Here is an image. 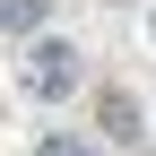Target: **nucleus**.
Returning <instances> with one entry per match:
<instances>
[{"mask_svg":"<svg viewBox=\"0 0 156 156\" xmlns=\"http://www.w3.org/2000/svg\"><path fill=\"white\" fill-rule=\"evenodd\" d=\"M26 87L35 95H69L78 87V44H35L26 52Z\"/></svg>","mask_w":156,"mask_h":156,"instance_id":"1","label":"nucleus"},{"mask_svg":"<svg viewBox=\"0 0 156 156\" xmlns=\"http://www.w3.org/2000/svg\"><path fill=\"white\" fill-rule=\"evenodd\" d=\"M104 130H113V139H139V113H130V95H104Z\"/></svg>","mask_w":156,"mask_h":156,"instance_id":"2","label":"nucleus"},{"mask_svg":"<svg viewBox=\"0 0 156 156\" xmlns=\"http://www.w3.org/2000/svg\"><path fill=\"white\" fill-rule=\"evenodd\" d=\"M52 0H0V26H44Z\"/></svg>","mask_w":156,"mask_h":156,"instance_id":"3","label":"nucleus"},{"mask_svg":"<svg viewBox=\"0 0 156 156\" xmlns=\"http://www.w3.org/2000/svg\"><path fill=\"white\" fill-rule=\"evenodd\" d=\"M35 156H95V147H87V139H44Z\"/></svg>","mask_w":156,"mask_h":156,"instance_id":"4","label":"nucleus"}]
</instances>
